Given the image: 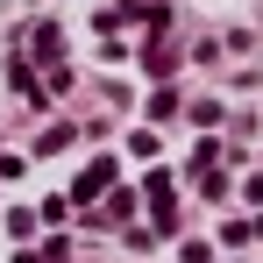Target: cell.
Listing matches in <instances>:
<instances>
[{
    "label": "cell",
    "instance_id": "cell-1",
    "mask_svg": "<svg viewBox=\"0 0 263 263\" xmlns=\"http://www.w3.org/2000/svg\"><path fill=\"white\" fill-rule=\"evenodd\" d=\"M107 185H114V157H100V164H92V171L79 178V199H86V206H92V199H100Z\"/></svg>",
    "mask_w": 263,
    "mask_h": 263
},
{
    "label": "cell",
    "instance_id": "cell-2",
    "mask_svg": "<svg viewBox=\"0 0 263 263\" xmlns=\"http://www.w3.org/2000/svg\"><path fill=\"white\" fill-rule=\"evenodd\" d=\"M29 43H36V57H43V64H57V50H64V29H57V22H36V36H29Z\"/></svg>",
    "mask_w": 263,
    "mask_h": 263
}]
</instances>
